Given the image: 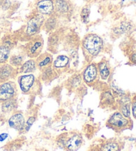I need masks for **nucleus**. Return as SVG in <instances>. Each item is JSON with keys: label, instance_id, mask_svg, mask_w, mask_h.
<instances>
[{"label": "nucleus", "instance_id": "2", "mask_svg": "<svg viewBox=\"0 0 136 151\" xmlns=\"http://www.w3.org/2000/svg\"><path fill=\"white\" fill-rule=\"evenodd\" d=\"M46 18L45 16L36 13L34 15H32L27 21L25 29V35L29 40L31 38L38 35L44 25Z\"/></svg>", "mask_w": 136, "mask_h": 151}, {"label": "nucleus", "instance_id": "6", "mask_svg": "<svg viewBox=\"0 0 136 151\" xmlns=\"http://www.w3.org/2000/svg\"><path fill=\"white\" fill-rule=\"evenodd\" d=\"M107 125L114 130H124L129 125V120L120 112H115L111 115L107 121Z\"/></svg>", "mask_w": 136, "mask_h": 151}, {"label": "nucleus", "instance_id": "30", "mask_svg": "<svg viewBox=\"0 0 136 151\" xmlns=\"http://www.w3.org/2000/svg\"><path fill=\"white\" fill-rule=\"evenodd\" d=\"M10 5H11V2L9 1V0H5V1L2 5V8L4 10H6L7 9H9Z\"/></svg>", "mask_w": 136, "mask_h": 151}, {"label": "nucleus", "instance_id": "27", "mask_svg": "<svg viewBox=\"0 0 136 151\" xmlns=\"http://www.w3.org/2000/svg\"><path fill=\"white\" fill-rule=\"evenodd\" d=\"M81 82V76L80 75H77L75 76L74 77L72 78L70 80V83L72 87L75 88L80 84Z\"/></svg>", "mask_w": 136, "mask_h": 151}, {"label": "nucleus", "instance_id": "19", "mask_svg": "<svg viewBox=\"0 0 136 151\" xmlns=\"http://www.w3.org/2000/svg\"><path fill=\"white\" fill-rule=\"evenodd\" d=\"M11 48L3 43H0V65L7 63L11 55Z\"/></svg>", "mask_w": 136, "mask_h": 151}, {"label": "nucleus", "instance_id": "22", "mask_svg": "<svg viewBox=\"0 0 136 151\" xmlns=\"http://www.w3.org/2000/svg\"><path fill=\"white\" fill-rule=\"evenodd\" d=\"M42 71V80L43 81H48L52 80L53 78L55 77V74H56V71L54 70L52 66L48 67L47 68H45Z\"/></svg>", "mask_w": 136, "mask_h": 151}, {"label": "nucleus", "instance_id": "1", "mask_svg": "<svg viewBox=\"0 0 136 151\" xmlns=\"http://www.w3.org/2000/svg\"><path fill=\"white\" fill-rule=\"evenodd\" d=\"M81 46L86 57L93 58L102 52L104 48V41L98 35L88 33L82 39Z\"/></svg>", "mask_w": 136, "mask_h": 151}, {"label": "nucleus", "instance_id": "32", "mask_svg": "<svg viewBox=\"0 0 136 151\" xmlns=\"http://www.w3.org/2000/svg\"><path fill=\"white\" fill-rule=\"evenodd\" d=\"M8 137V134L7 133H1L0 134V142L4 141L5 139H6Z\"/></svg>", "mask_w": 136, "mask_h": 151}, {"label": "nucleus", "instance_id": "26", "mask_svg": "<svg viewBox=\"0 0 136 151\" xmlns=\"http://www.w3.org/2000/svg\"><path fill=\"white\" fill-rule=\"evenodd\" d=\"M60 40V34L57 31L51 33L49 38H48V45L51 47H54L56 45Z\"/></svg>", "mask_w": 136, "mask_h": 151}, {"label": "nucleus", "instance_id": "21", "mask_svg": "<svg viewBox=\"0 0 136 151\" xmlns=\"http://www.w3.org/2000/svg\"><path fill=\"white\" fill-rule=\"evenodd\" d=\"M17 102L15 98L3 102L1 105V110L3 113H9L15 109Z\"/></svg>", "mask_w": 136, "mask_h": 151}, {"label": "nucleus", "instance_id": "25", "mask_svg": "<svg viewBox=\"0 0 136 151\" xmlns=\"http://www.w3.org/2000/svg\"><path fill=\"white\" fill-rule=\"evenodd\" d=\"M102 101L106 104H112L114 102V97L110 91H104L102 94Z\"/></svg>", "mask_w": 136, "mask_h": 151}, {"label": "nucleus", "instance_id": "12", "mask_svg": "<svg viewBox=\"0 0 136 151\" xmlns=\"http://www.w3.org/2000/svg\"><path fill=\"white\" fill-rule=\"evenodd\" d=\"M53 63V55L48 52H45L41 55L36 58L37 66L41 70H43L48 67L52 66Z\"/></svg>", "mask_w": 136, "mask_h": 151}, {"label": "nucleus", "instance_id": "15", "mask_svg": "<svg viewBox=\"0 0 136 151\" xmlns=\"http://www.w3.org/2000/svg\"><path fill=\"white\" fill-rule=\"evenodd\" d=\"M70 64V58L66 55H59L53 63V68L56 72L67 68Z\"/></svg>", "mask_w": 136, "mask_h": 151}, {"label": "nucleus", "instance_id": "33", "mask_svg": "<svg viewBox=\"0 0 136 151\" xmlns=\"http://www.w3.org/2000/svg\"><path fill=\"white\" fill-rule=\"evenodd\" d=\"M130 60H131L133 63L136 64V54H133L131 57H130Z\"/></svg>", "mask_w": 136, "mask_h": 151}, {"label": "nucleus", "instance_id": "9", "mask_svg": "<svg viewBox=\"0 0 136 151\" xmlns=\"http://www.w3.org/2000/svg\"><path fill=\"white\" fill-rule=\"evenodd\" d=\"M98 76L97 64L90 63L84 68L82 73V78L87 84H92L97 80Z\"/></svg>", "mask_w": 136, "mask_h": 151}, {"label": "nucleus", "instance_id": "23", "mask_svg": "<svg viewBox=\"0 0 136 151\" xmlns=\"http://www.w3.org/2000/svg\"><path fill=\"white\" fill-rule=\"evenodd\" d=\"M119 145L117 142L109 141L102 145L100 151H119Z\"/></svg>", "mask_w": 136, "mask_h": 151}, {"label": "nucleus", "instance_id": "7", "mask_svg": "<svg viewBox=\"0 0 136 151\" xmlns=\"http://www.w3.org/2000/svg\"><path fill=\"white\" fill-rule=\"evenodd\" d=\"M34 7L36 13L49 17L54 13V0H36Z\"/></svg>", "mask_w": 136, "mask_h": 151}, {"label": "nucleus", "instance_id": "24", "mask_svg": "<svg viewBox=\"0 0 136 151\" xmlns=\"http://www.w3.org/2000/svg\"><path fill=\"white\" fill-rule=\"evenodd\" d=\"M90 9L88 6H85L82 7L80 12V19L82 22L84 24H87L90 21Z\"/></svg>", "mask_w": 136, "mask_h": 151}, {"label": "nucleus", "instance_id": "17", "mask_svg": "<svg viewBox=\"0 0 136 151\" xmlns=\"http://www.w3.org/2000/svg\"><path fill=\"white\" fill-rule=\"evenodd\" d=\"M119 103L120 113L125 117H129L130 116V104H131V100L127 96H122Z\"/></svg>", "mask_w": 136, "mask_h": 151}, {"label": "nucleus", "instance_id": "11", "mask_svg": "<svg viewBox=\"0 0 136 151\" xmlns=\"http://www.w3.org/2000/svg\"><path fill=\"white\" fill-rule=\"evenodd\" d=\"M8 124L10 127L17 131H22L25 129V121L24 116L21 113H15L9 117Z\"/></svg>", "mask_w": 136, "mask_h": 151}, {"label": "nucleus", "instance_id": "34", "mask_svg": "<svg viewBox=\"0 0 136 151\" xmlns=\"http://www.w3.org/2000/svg\"><path fill=\"white\" fill-rule=\"evenodd\" d=\"M84 1H90V0H84Z\"/></svg>", "mask_w": 136, "mask_h": 151}, {"label": "nucleus", "instance_id": "3", "mask_svg": "<svg viewBox=\"0 0 136 151\" xmlns=\"http://www.w3.org/2000/svg\"><path fill=\"white\" fill-rule=\"evenodd\" d=\"M18 84L23 93L29 94L35 92L38 89V81L33 74L21 75L18 77Z\"/></svg>", "mask_w": 136, "mask_h": 151}, {"label": "nucleus", "instance_id": "13", "mask_svg": "<svg viewBox=\"0 0 136 151\" xmlns=\"http://www.w3.org/2000/svg\"><path fill=\"white\" fill-rule=\"evenodd\" d=\"M82 144V137L78 134H75L67 140L64 146L67 150L77 151L80 149Z\"/></svg>", "mask_w": 136, "mask_h": 151}, {"label": "nucleus", "instance_id": "20", "mask_svg": "<svg viewBox=\"0 0 136 151\" xmlns=\"http://www.w3.org/2000/svg\"><path fill=\"white\" fill-rule=\"evenodd\" d=\"M24 56L21 54H18V55H14L11 56L9 59V63L10 65H12L14 68L18 69L24 63Z\"/></svg>", "mask_w": 136, "mask_h": 151}, {"label": "nucleus", "instance_id": "8", "mask_svg": "<svg viewBox=\"0 0 136 151\" xmlns=\"http://www.w3.org/2000/svg\"><path fill=\"white\" fill-rule=\"evenodd\" d=\"M72 12V4L68 0H54V14L59 17H68Z\"/></svg>", "mask_w": 136, "mask_h": 151}, {"label": "nucleus", "instance_id": "10", "mask_svg": "<svg viewBox=\"0 0 136 151\" xmlns=\"http://www.w3.org/2000/svg\"><path fill=\"white\" fill-rule=\"evenodd\" d=\"M17 74V69L15 68L9 64L0 65V83H4L15 78Z\"/></svg>", "mask_w": 136, "mask_h": 151}, {"label": "nucleus", "instance_id": "29", "mask_svg": "<svg viewBox=\"0 0 136 151\" xmlns=\"http://www.w3.org/2000/svg\"><path fill=\"white\" fill-rule=\"evenodd\" d=\"M111 88H112L114 91L115 92L116 94H117V95H118L119 96H121V97L124 96V92L121 90V89H119L118 86H116L114 84H112L111 85Z\"/></svg>", "mask_w": 136, "mask_h": 151}, {"label": "nucleus", "instance_id": "28", "mask_svg": "<svg viewBox=\"0 0 136 151\" xmlns=\"http://www.w3.org/2000/svg\"><path fill=\"white\" fill-rule=\"evenodd\" d=\"M35 119L34 117H30L25 123V129L27 131H29V129L31 128L33 124L35 122Z\"/></svg>", "mask_w": 136, "mask_h": 151}, {"label": "nucleus", "instance_id": "16", "mask_svg": "<svg viewBox=\"0 0 136 151\" xmlns=\"http://www.w3.org/2000/svg\"><path fill=\"white\" fill-rule=\"evenodd\" d=\"M37 68L36 60H34L33 58L29 59L22 64L20 68H18V71L21 74H31L34 72Z\"/></svg>", "mask_w": 136, "mask_h": 151}, {"label": "nucleus", "instance_id": "31", "mask_svg": "<svg viewBox=\"0 0 136 151\" xmlns=\"http://www.w3.org/2000/svg\"><path fill=\"white\" fill-rule=\"evenodd\" d=\"M132 113L134 117L136 119V101H134L132 103Z\"/></svg>", "mask_w": 136, "mask_h": 151}, {"label": "nucleus", "instance_id": "4", "mask_svg": "<svg viewBox=\"0 0 136 151\" xmlns=\"http://www.w3.org/2000/svg\"><path fill=\"white\" fill-rule=\"evenodd\" d=\"M44 42L43 38L37 35L31 38L25 45V50L27 55L31 58H37L41 54Z\"/></svg>", "mask_w": 136, "mask_h": 151}, {"label": "nucleus", "instance_id": "5", "mask_svg": "<svg viewBox=\"0 0 136 151\" xmlns=\"http://www.w3.org/2000/svg\"><path fill=\"white\" fill-rule=\"evenodd\" d=\"M17 92V88L15 83L12 81H7L0 84V102H4L15 98Z\"/></svg>", "mask_w": 136, "mask_h": 151}, {"label": "nucleus", "instance_id": "18", "mask_svg": "<svg viewBox=\"0 0 136 151\" xmlns=\"http://www.w3.org/2000/svg\"><path fill=\"white\" fill-rule=\"evenodd\" d=\"M98 70L101 79L106 80L110 75V69L108 63L105 60H102L97 64Z\"/></svg>", "mask_w": 136, "mask_h": 151}, {"label": "nucleus", "instance_id": "14", "mask_svg": "<svg viewBox=\"0 0 136 151\" xmlns=\"http://www.w3.org/2000/svg\"><path fill=\"white\" fill-rule=\"evenodd\" d=\"M59 18L54 13L48 17L47 19H45L43 29L47 33H53L55 31L59 25Z\"/></svg>", "mask_w": 136, "mask_h": 151}]
</instances>
